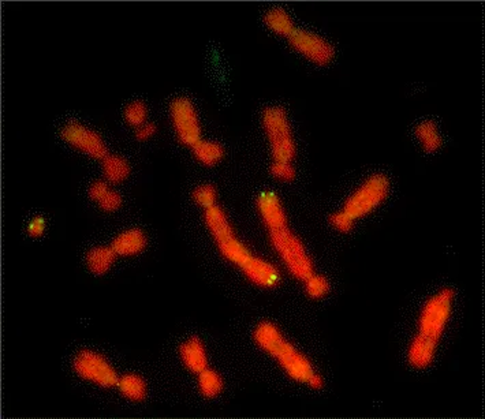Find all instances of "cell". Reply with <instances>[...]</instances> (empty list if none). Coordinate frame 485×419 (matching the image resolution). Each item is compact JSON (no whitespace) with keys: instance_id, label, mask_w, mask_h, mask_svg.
Returning <instances> with one entry per match:
<instances>
[{"instance_id":"obj_1","label":"cell","mask_w":485,"mask_h":419,"mask_svg":"<svg viewBox=\"0 0 485 419\" xmlns=\"http://www.w3.org/2000/svg\"><path fill=\"white\" fill-rule=\"evenodd\" d=\"M454 291L451 288H443L431 296L424 305L419 328L407 350V362L411 368L424 370L429 368L438 351L447 324L453 314Z\"/></svg>"},{"instance_id":"obj_2","label":"cell","mask_w":485,"mask_h":419,"mask_svg":"<svg viewBox=\"0 0 485 419\" xmlns=\"http://www.w3.org/2000/svg\"><path fill=\"white\" fill-rule=\"evenodd\" d=\"M253 338L263 351L279 362L291 380L309 388H323V377L316 372L309 358L305 357L291 343L287 342L275 324L268 321L259 324L254 329Z\"/></svg>"},{"instance_id":"obj_3","label":"cell","mask_w":485,"mask_h":419,"mask_svg":"<svg viewBox=\"0 0 485 419\" xmlns=\"http://www.w3.org/2000/svg\"><path fill=\"white\" fill-rule=\"evenodd\" d=\"M205 223L214 236L220 254L242 271L254 260V254L236 235L234 230L218 205L205 209Z\"/></svg>"},{"instance_id":"obj_4","label":"cell","mask_w":485,"mask_h":419,"mask_svg":"<svg viewBox=\"0 0 485 419\" xmlns=\"http://www.w3.org/2000/svg\"><path fill=\"white\" fill-rule=\"evenodd\" d=\"M269 238L272 246L296 279L305 281L314 275V264L308 251L289 227L271 231Z\"/></svg>"},{"instance_id":"obj_5","label":"cell","mask_w":485,"mask_h":419,"mask_svg":"<svg viewBox=\"0 0 485 419\" xmlns=\"http://www.w3.org/2000/svg\"><path fill=\"white\" fill-rule=\"evenodd\" d=\"M390 182L384 175H372L368 178L360 188H357L353 196L344 203V213L351 220H359L369 213L384 201L389 196Z\"/></svg>"},{"instance_id":"obj_6","label":"cell","mask_w":485,"mask_h":419,"mask_svg":"<svg viewBox=\"0 0 485 419\" xmlns=\"http://www.w3.org/2000/svg\"><path fill=\"white\" fill-rule=\"evenodd\" d=\"M263 124L275 161L291 163L296 155V145L287 115L279 107H271L263 113Z\"/></svg>"},{"instance_id":"obj_7","label":"cell","mask_w":485,"mask_h":419,"mask_svg":"<svg viewBox=\"0 0 485 419\" xmlns=\"http://www.w3.org/2000/svg\"><path fill=\"white\" fill-rule=\"evenodd\" d=\"M74 369L79 377L100 385L103 388H111L116 385L119 377L110 363L94 351H81L74 359Z\"/></svg>"},{"instance_id":"obj_8","label":"cell","mask_w":485,"mask_h":419,"mask_svg":"<svg viewBox=\"0 0 485 419\" xmlns=\"http://www.w3.org/2000/svg\"><path fill=\"white\" fill-rule=\"evenodd\" d=\"M171 116L176 136L182 143L193 146L201 140L200 121L189 99L178 97L172 101Z\"/></svg>"},{"instance_id":"obj_9","label":"cell","mask_w":485,"mask_h":419,"mask_svg":"<svg viewBox=\"0 0 485 419\" xmlns=\"http://www.w3.org/2000/svg\"><path fill=\"white\" fill-rule=\"evenodd\" d=\"M289 40L296 51L316 64L324 66L334 59L332 46L314 33L294 29L289 36Z\"/></svg>"},{"instance_id":"obj_10","label":"cell","mask_w":485,"mask_h":419,"mask_svg":"<svg viewBox=\"0 0 485 419\" xmlns=\"http://www.w3.org/2000/svg\"><path fill=\"white\" fill-rule=\"evenodd\" d=\"M62 137L71 146L77 148L94 158L104 160L109 156L103 140L94 131L81 124H67L63 128Z\"/></svg>"},{"instance_id":"obj_11","label":"cell","mask_w":485,"mask_h":419,"mask_svg":"<svg viewBox=\"0 0 485 419\" xmlns=\"http://www.w3.org/2000/svg\"><path fill=\"white\" fill-rule=\"evenodd\" d=\"M257 208L269 233L287 227V216L284 213L282 202L274 191H263L259 196Z\"/></svg>"},{"instance_id":"obj_12","label":"cell","mask_w":485,"mask_h":419,"mask_svg":"<svg viewBox=\"0 0 485 419\" xmlns=\"http://www.w3.org/2000/svg\"><path fill=\"white\" fill-rule=\"evenodd\" d=\"M242 272L245 273V276L248 279L251 280L253 284L263 287V288L275 287L281 280L279 271L271 263H268L266 260L260 258L257 256Z\"/></svg>"},{"instance_id":"obj_13","label":"cell","mask_w":485,"mask_h":419,"mask_svg":"<svg viewBox=\"0 0 485 419\" xmlns=\"http://www.w3.org/2000/svg\"><path fill=\"white\" fill-rule=\"evenodd\" d=\"M179 354L184 365L191 373L200 374L208 368V357L203 343L197 338H191L181 345Z\"/></svg>"},{"instance_id":"obj_14","label":"cell","mask_w":485,"mask_h":419,"mask_svg":"<svg viewBox=\"0 0 485 419\" xmlns=\"http://www.w3.org/2000/svg\"><path fill=\"white\" fill-rule=\"evenodd\" d=\"M145 246H146V238L144 233L141 230L133 228V230H127L125 233H119L114 239L111 248H114L116 256L130 257V256L140 254Z\"/></svg>"},{"instance_id":"obj_15","label":"cell","mask_w":485,"mask_h":419,"mask_svg":"<svg viewBox=\"0 0 485 419\" xmlns=\"http://www.w3.org/2000/svg\"><path fill=\"white\" fill-rule=\"evenodd\" d=\"M115 257H116V253L112 248H104V246L96 248L88 253L86 265L94 275L101 276L110 271L111 266L115 261Z\"/></svg>"},{"instance_id":"obj_16","label":"cell","mask_w":485,"mask_h":419,"mask_svg":"<svg viewBox=\"0 0 485 419\" xmlns=\"http://www.w3.org/2000/svg\"><path fill=\"white\" fill-rule=\"evenodd\" d=\"M116 387L126 399L133 402H141L146 396V384L137 374H126L116 383Z\"/></svg>"},{"instance_id":"obj_17","label":"cell","mask_w":485,"mask_h":419,"mask_svg":"<svg viewBox=\"0 0 485 419\" xmlns=\"http://www.w3.org/2000/svg\"><path fill=\"white\" fill-rule=\"evenodd\" d=\"M193 153L204 166H215L223 158V148L218 142L200 140L193 146Z\"/></svg>"},{"instance_id":"obj_18","label":"cell","mask_w":485,"mask_h":419,"mask_svg":"<svg viewBox=\"0 0 485 419\" xmlns=\"http://www.w3.org/2000/svg\"><path fill=\"white\" fill-rule=\"evenodd\" d=\"M103 170L109 182L121 183L127 179L130 173V166L125 158L119 156H107L103 163Z\"/></svg>"},{"instance_id":"obj_19","label":"cell","mask_w":485,"mask_h":419,"mask_svg":"<svg viewBox=\"0 0 485 419\" xmlns=\"http://www.w3.org/2000/svg\"><path fill=\"white\" fill-rule=\"evenodd\" d=\"M416 136L421 142L424 151L428 153L436 152L441 146V138L439 134L438 127L431 121L419 124L416 128Z\"/></svg>"},{"instance_id":"obj_20","label":"cell","mask_w":485,"mask_h":419,"mask_svg":"<svg viewBox=\"0 0 485 419\" xmlns=\"http://www.w3.org/2000/svg\"><path fill=\"white\" fill-rule=\"evenodd\" d=\"M199 389L204 398L206 399H215L218 398L223 390V380L219 373L212 369H205L199 374Z\"/></svg>"},{"instance_id":"obj_21","label":"cell","mask_w":485,"mask_h":419,"mask_svg":"<svg viewBox=\"0 0 485 419\" xmlns=\"http://www.w3.org/2000/svg\"><path fill=\"white\" fill-rule=\"evenodd\" d=\"M266 26L281 36H290L294 31V26L290 16L283 9H272L266 14Z\"/></svg>"},{"instance_id":"obj_22","label":"cell","mask_w":485,"mask_h":419,"mask_svg":"<svg viewBox=\"0 0 485 419\" xmlns=\"http://www.w3.org/2000/svg\"><path fill=\"white\" fill-rule=\"evenodd\" d=\"M306 294L314 299H321L329 293V280L320 275H312L309 279L305 280Z\"/></svg>"},{"instance_id":"obj_23","label":"cell","mask_w":485,"mask_h":419,"mask_svg":"<svg viewBox=\"0 0 485 419\" xmlns=\"http://www.w3.org/2000/svg\"><path fill=\"white\" fill-rule=\"evenodd\" d=\"M125 119L130 126L140 127L146 119V107L141 101H133L125 109Z\"/></svg>"},{"instance_id":"obj_24","label":"cell","mask_w":485,"mask_h":419,"mask_svg":"<svg viewBox=\"0 0 485 419\" xmlns=\"http://www.w3.org/2000/svg\"><path fill=\"white\" fill-rule=\"evenodd\" d=\"M193 198H194L196 203L203 206L204 209H208V208H212V206L216 205L215 203L216 202V191L211 185H203V186H199L196 188Z\"/></svg>"},{"instance_id":"obj_25","label":"cell","mask_w":485,"mask_h":419,"mask_svg":"<svg viewBox=\"0 0 485 419\" xmlns=\"http://www.w3.org/2000/svg\"><path fill=\"white\" fill-rule=\"evenodd\" d=\"M272 175L282 181V182H291L296 178V170L291 166V163H284V161H274L271 167Z\"/></svg>"},{"instance_id":"obj_26","label":"cell","mask_w":485,"mask_h":419,"mask_svg":"<svg viewBox=\"0 0 485 419\" xmlns=\"http://www.w3.org/2000/svg\"><path fill=\"white\" fill-rule=\"evenodd\" d=\"M99 206L104 211V212H115L121 208L122 205V197L116 193V191H112V190H109L99 201Z\"/></svg>"},{"instance_id":"obj_27","label":"cell","mask_w":485,"mask_h":419,"mask_svg":"<svg viewBox=\"0 0 485 419\" xmlns=\"http://www.w3.org/2000/svg\"><path fill=\"white\" fill-rule=\"evenodd\" d=\"M329 223H331V226H332L336 231L344 233H349V231L353 228V226H354V220H351V218H349V216L344 213V211L334 213V215L329 218Z\"/></svg>"},{"instance_id":"obj_28","label":"cell","mask_w":485,"mask_h":419,"mask_svg":"<svg viewBox=\"0 0 485 419\" xmlns=\"http://www.w3.org/2000/svg\"><path fill=\"white\" fill-rule=\"evenodd\" d=\"M46 218H41V216H37V218H33L28 226V233L33 236V238H39L41 236L44 231H46Z\"/></svg>"},{"instance_id":"obj_29","label":"cell","mask_w":485,"mask_h":419,"mask_svg":"<svg viewBox=\"0 0 485 419\" xmlns=\"http://www.w3.org/2000/svg\"><path fill=\"white\" fill-rule=\"evenodd\" d=\"M156 134V127L154 124L144 123L137 128L136 137L137 140L146 141L152 138Z\"/></svg>"},{"instance_id":"obj_30","label":"cell","mask_w":485,"mask_h":419,"mask_svg":"<svg viewBox=\"0 0 485 419\" xmlns=\"http://www.w3.org/2000/svg\"><path fill=\"white\" fill-rule=\"evenodd\" d=\"M110 188L104 182H94L92 186L89 187V196L94 202L99 201Z\"/></svg>"}]
</instances>
